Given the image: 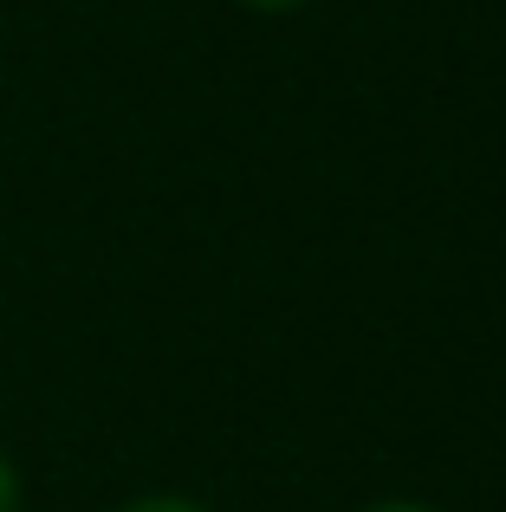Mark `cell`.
I'll return each mask as SVG.
<instances>
[{
  "instance_id": "obj_1",
  "label": "cell",
  "mask_w": 506,
  "mask_h": 512,
  "mask_svg": "<svg viewBox=\"0 0 506 512\" xmlns=\"http://www.w3.org/2000/svg\"><path fill=\"white\" fill-rule=\"evenodd\" d=\"M124 512H208L202 500H182V493H143V500H130Z\"/></svg>"
},
{
  "instance_id": "obj_2",
  "label": "cell",
  "mask_w": 506,
  "mask_h": 512,
  "mask_svg": "<svg viewBox=\"0 0 506 512\" xmlns=\"http://www.w3.org/2000/svg\"><path fill=\"white\" fill-rule=\"evenodd\" d=\"M0 512H20V474H13L7 454H0Z\"/></svg>"
},
{
  "instance_id": "obj_3",
  "label": "cell",
  "mask_w": 506,
  "mask_h": 512,
  "mask_svg": "<svg viewBox=\"0 0 506 512\" xmlns=\"http://www.w3.org/2000/svg\"><path fill=\"white\" fill-rule=\"evenodd\" d=\"M364 512H435V506H422V500H377V506H364Z\"/></svg>"
},
{
  "instance_id": "obj_4",
  "label": "cell",
  "mask_w": 506,
  "mask_h": 512,
  "mask_svg": "<svg viewBox=\"0 0 506 512\" xmlns=\"http://www.w3.org/2000/svg\"><path fill=\"white\" fill-rule=\"evenodd\" d=\"M241 7H253V13H286V7H299V0H241Z\"/></svg>"
}]
</instances>
